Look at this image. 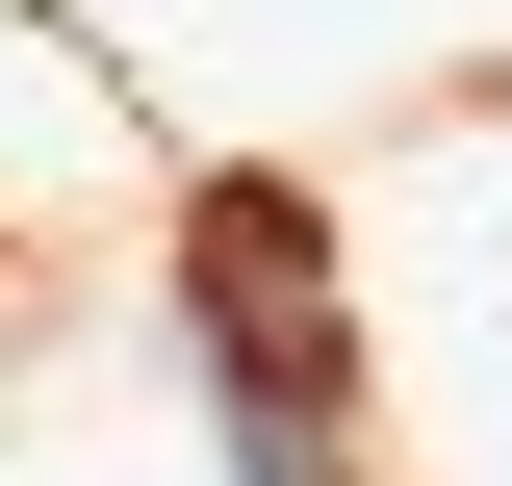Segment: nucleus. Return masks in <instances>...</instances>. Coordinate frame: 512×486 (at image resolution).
Here are the masks:
<instances>
[{"label":"nucleus","instance_id":"obj_1","mask_svg":"<svg viewBox=\"0 0 512 486\" xmlns=\"http://www.w3.org/2000/svg\"><path fill=\"white\" fill-rule=\"evenodd\" d=\"M180 307H205V435H231V486H359V333H333L308 205H205Z\"/></svg>","mask_w":512,"mask_h":486}]
</instances>
